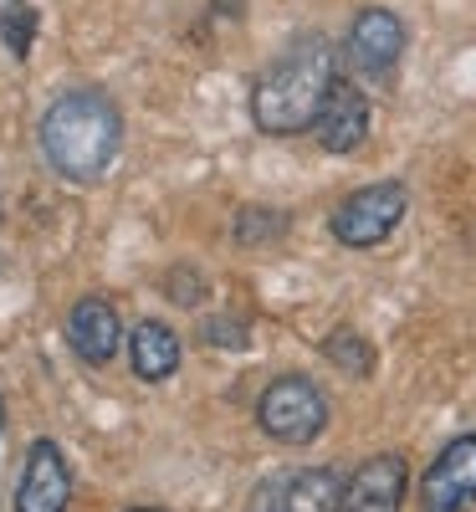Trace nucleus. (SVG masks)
<instances>
[{
	"instance_id": "f257e3e1",
	"label": "nucleus",
	"mask_w": 476,
	"mask_h": 512,
	"mask_svg": "<svg viewBox=\"0 0 476 512\" xmlns=\"http://www.w3.org/2000/svg\"><path fill=\"white\" fill-rule=\"evenodd\" d=\"M338 77V57H333V41L323 31H302L292 36L287 47L267 62V72L256 77L251 88V118L262 134L272 139H287V134H302L313 128L328 88Z\"/></svg>"
},
{
	"instance_id": "f03ea898",
	"label": "nucleus",
	"mask_w": 476,
	"mask_h": 512,
	"mask_svg": "<svg viewBox=\"0 0 476 512\" xmlns=\"http://www.w3.org/2000/svg\"><path fill=\"white\" fill-rule=\"evenodd\" d=\"M41 154L72 185H93L108 175V164L123 149V113L98 88H72L57 93L52 108L41 113Z\"/></svg>"
},
{
	"instance_id": "7ed1b4c3",
	"label": "nucleus",
	"mask_w": 476,
	"mask_h": 512,
	"mask_svg": "<svg viewBox=\"0 0 476 512\" xmlns=\"http://www.w3.org/2000/svg\"><path fill=\"white\" fill-rule=\"evenodd\" d=\"M256 425L282 446H308L328 431V400L313 379L282 374L262 390V400H256Z\"/></svg>"
},
{
	"instance_id": "20e7f679",
	"label": "nucleus",
	"mask_w": 476,
	"mask_h": 512,
	"mask_svg": "<svg viewBox=\"0 0 476 512\" xmlns=\"http://www.w3.org/2000/svg\"><path fill=\"white\" fill-rule=\"evenodd\" d=\"M405 210H410V190L400 180L364 185V190H354L333 210V236L343 246H354V251H369V246L395 236V226L405 221Z\"/></svg>"
},
{
	"instance_id": "39448f33",
	"label": "nucleus",
	"mask_w": 476,
	"mask_h": 512,
	"mask_svg": "<svg viewBox=\"0 0 476 512\" xmlns=\"http://www.w3.org/2000/svg\"><path fill=\"white\" fill-rule=\"evenodd\" d=\"M338 472L328 466H297V472H277L251 492V512H333L338 507Z\"/></svg>"
},
{
	"instance_id": "423d86ee",
	"label": "nucleus",
	"mask_w": 476,
	"mask_h": 512,
	"mask_svg": "<svg viewBox=\"0 0 476 512\" xmlns=\"http://www.w3.org/2000/svg\"><path fill=\"white\" fill-rule=\"evenodd\" d=\"M476 502V436H456L420 482L425 512H466Z\"/></svg>"
},
{
	"instance_id": "0eeeda50",
	"label": "nucleus",
	"mask_w": 476,
	"mask_h": 512,
	"mask_svg": "<svg viewBox=\"0 0 476 512\" xmlns=\"http://www.w3.org/2000/svg\"><path fill=\"white\" fill-rule=\"evenodd\" d=\"M369 123H374V108H369L364 88L349 82V77H333V88H328V98H323V108L313 118L318 144L328 154H354L369 139Z\"/></svg>"
},
{
	"instance_id": "6e6552de",
	"label": "nucleus",
	"mask_w": 476,
	"mask_h": 512,
	"mask_svg": "<svg viewBox=\"0 0 476 512\" xmlns=\"http://www.w3.org/2000/svg\"><path fill=\"white\" fill-rule=\"evenodd\" d=\"M72 502V472L57 441H31L21 482H16V512H67Z\"/></svg>"
},
{
	"instance_id": "1a4fd4ad",
	"label": "nucleus",
	"mask_w": 476,
	"mask_h": 512,
	"mask_svg": "<svg viewBox=\"0 0 476 512\" xmlns=\"http://www.w3.org/2000/svg\"><path fill=\"white\" fill-rule=\"evenodd\" d=\"M405 487H410V472H405V456L384 451V456H369L359 472L343 482L338 492V507L333 512H400L405 502Z\"/></svg>"
},
{
	"instance_id": "9d476101",
	"label": "nucleus",
	"mask_w": 476,
	"mask_h": 512,
	"mask_svg": "<svg viewBox=\"0 0 476 512\" xmlns=\"http://www.w3.org/2000/svg\"><path fill=\"white\" fill-rule=\"evenodd\" d=\"M343 52H349V62L364 77H384L405 57V21L395 11H384V6L359 11L354 26H349V41H343Z\"/></svg>"
},
{
	"instance_id": "9b49d317",
	"label": "nucleus",
	"mask_w": 476,
	"mask_h": 512,
	"mask_svg": "<svg viewBox=\"0 0 476 512\" xmlns=\"http://www.w3.org/2000/svg\"><path fill=\"white\" fill-rule=\"evenodd\" d=\"M118 338H123V318L108 297H82L67 313V344L82 364H108L118 354Z\"/></svg>"
},
{
	"instance_id": "f8f14e48",
	"label": "nucleus",
	"mask_w": 476,
	"mask_h": 512,
	"mask_svg": "<svg viewBox=\"0 0 476 512\" xmlns=\"http://www.w3.org/2000/svg\"><path fill=\"white\" fill-rule=\"evenodd\" d=\"M128 359H134V374H139V379L159 384V379L175 374L180 359H185L180 333L169 328V323H159V318H144V323L134 328V338H128Z\"/></svg>"
},
{
	"instance_id": "ddd939ff",
	"label": "nucleus",
	"mask_w": 476,
	"mask_h": 512,
	"mask_svg": "<svg viewBox=\"0 0 476 512\" xmlns=\"http://www.w3.org/2000/svg\"><path fill=\"white\" fill-rule=\"evenodd\" d=\"M323 359L338 374H349V379H369L374 374V344H369L359 328H333L323 338Z\"/></svg>"
},
{
	"instance_id": "4468645a",
	"label": "nucleus",
	"mask_w": 476,
	"mask_h": 512,
	"mask_svg": "<svg viewBox=\"0 0 476 512\" xmlns=\"http://www.w3.org/2000/svg\"><path fill=\"white\" fill-rule=\"evenodd\" d=\"M0 36H6L11 57H31V41H36V11L26 6V0H11L6 11H0Z\"/></svg>"
},
{
	"instance_id": "2eb2a0df",
	"label": "nucleus",
	"mask_w": 476,
	"mask_h": 512,
	"mask_svg": "<svg viewBox=\"0 0 476 512\" xmlns=\"http://www.w3.org/2000/svg\"><path fill=\"white\" fill-rule=\"evenodd\" d=\"M287 231V216H277V210H262V205H251L236 216V241L241 246H256V241H272Z\"/></svg>"
},
{
	"instance_id": "dca6fc26",
	"label": "nucleus",
	"mask_w": 476,
	"mask_h": 512,
	"mask_svg": "<svg viewBox=\"0 0 476 512\" xmlns=\"http://www.w3.org/2000/svg\"><path fill=\"white\" fill-rule=\"evenodd\" d=\"M164 292H169V303H180V308H195L200 297H205V277L195 267H175L164 277Z\"/></svg>"
},
{
	"instance_id": "f3484780",
	"label": "nucleus",
	"mask_w": 476,
	"mask_h": 512,
	"mask_svg": "<svg viewBox=\"0 0 476 512\" xmlns=\"http://www.w3.org/2000/svg\"><path fill=\"white\" fill-rule=\"evenodd\" d=\"M200 338H210V344H221V349H246V323L241 318H205Z\"/></svg>"
},
{
	"instance_id": "a211bd4d",
	"label": "nucleus",
	"mask_w": 476,
	"mask_h": 512,
	"mask_svg": "<svg viewBox=\"0 0 476 512\" xmlns=\"http://www.w3.org/2000/svg\"><path fill=\"white\" fill-rule=\"evenodd\" d=\"M128 512H164V507H128Z\"/></svg>"
},
{
	"instance_id": "6ab92c4d",
	"label": "nucleus",
	"mask_w": 476,
	"mask_h": 512,
	"mask_svg": "<svg viewBox=\"0 0 476 512\" xmlns=\"http://www.w3.org/2000/svg\"><path fill=\"white\" fill-rule=\"evenodd\" d=\"M0 425H6V400H0Z\"/></svg>"
}]
</instances>
